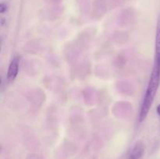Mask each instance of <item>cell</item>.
<instances>
[{
    "mask_svg": "<svg viewBox=\"0 0 160 159\" xmlns=\"http://www.w3.org/2000/svg\"><path fill=\"white\" fill-rule=\"evenodd\" d=\"M157 112H158V114L160 115V104L159 105H158V107H157Z\"/></svg>",
    "mask_w": 160,
    "mask_h": 159,
    "instance_id": "6",
    "label": "cell"
},
{
    "mask_svg": "<svg viewBox=\"0 0 160 159\" xmlns=\"http://www.w3.org/2000/svg\"><path fill=\"white\" fill-rule=\"evenodd\" d=\"M19 71V59L15 57L11 61L9 65L7 72V80L9 81H12L16 79Z\"/></svg>",
    "mask_w": 160,
    "mask_h": 159,
    "instance_id": "2",
    "label": "cell"
},
{
    "mask_svg": "<svg viewBox=\"0 0 160 159\" xmlns=\"http://www.w3.org/2000/svg\"><path fill=\"white\" fill-rule=\"evenodd\" d=\"M145 152V145L142 141H138L135 143L133 147L129 159H141Z\"/></svg>",
    "mask_w": 160,
    "mask_h": 159,
    "instance_id": "3",
    "label": "cell"
},
{
    "mask_svg": "<svg viewBox=\"0 0 160 159\" xmlns=\"http://www.w3.org/2000/svg\"><path fill=\"white\" fill-rule=\"evenodd\" d=\"M156 58L160 61V15L158 18L157 26H156Z\"/></svg>",
    "mask_w": 160,
    "mask_h": 159,
    "instance_id": "4",
    "label": "cell"
},
{
    "mask_svg": "<svg viewBox=\"0 0 160 159\" xmlns=\"http://www.w3.org/2000/svg\"><path fill=\"white\" fill-rule=\"evenodd\" d=\"M160 82V61L155 59L154 66L152 71L148 87L146 89L145 97L141 106L139 113V123H142L148 115L150 108L152 107L155 96L157 92Z\"/></svg>",
    "mask_w": 160,
    "mask_h": 159,
    "instance_id": "1",
    "label": "cell"
},
{
    "mask_svg": "<svg viewBox=\"0 0 160 159\" xmlns=\"http://www.w3.org/2000/svg\"><path fill=\"white\" fill-rule=\"evenodd\" d=\"M8 9V6L6 3L5 2H2L0 4V12L1 13H4L5 12H6Z\"/></svg>",
    "mask_w": 160,
    "mask_h": 159,
    "instance_id": "5",
    "label": "cell"
}]
</instances>
